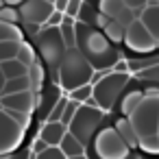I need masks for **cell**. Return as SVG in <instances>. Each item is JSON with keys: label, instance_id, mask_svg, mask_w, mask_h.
<instances>
[{"label": "cell", "instance_id": "cell-1", "mask_svg": "<svg viewBox=\"0 0 159 159\" xmlns=\"http://www.w3.org/2000/svg\"><path fill=\"white\" fill-rule=\"evenodd\" d=\"M74 33H76V48L87 59V63L94 68V72H111L113 66L122 59L118 46L111 44L102 35V31L76 22Z\"/></svg>", "mask_w": 159, "mask_h": 159}, {"label": "cell", "instance_id": "cell-2", "mask_svg": "<svg viewBox=\"0 0 159 159\" xmlns=\"http://www.w3.org/2000/svg\"><path fill=\"white\" fill-rule=\"evenodd\" d=\"M94 74V68L87 63V59L81 55L79 48H68L59 68H57V81L61 85V89L66 92H74L76 87L89 85Z\"/></svg>", "mask_w": 159, "mask_h": 159}, {"label": "cell", "instance_id": "cell-3", "mask_svg": "<svg viewBox=\"0 0 159 159\" xmlns=\"http://www.w3.org/2000/svg\"><path fill=\"white\" fill-rule=\"evenodd\" d=\"M105 111L94 102V96L79 107L76 116L72 118V122L68 124V133H72L85 148L94 142V137L100 133V129H105Z\"/></svg>", "mask_w": 159, "mask_h": 159}, {"label": "cell", "instance_id": "cell-4", "mask_svg": "<svg viewBox=\"0 0 159 159\" xmlns=\"http://www.w3.org/2000/svg\"><path fill=\"white\" fill-rule=\"evenodd\" d=\"M87 159H139L133 148L124 144V139L118 135L113 126L100 129V133L94 137V142L85 148Z\"/></svg>", "mask_w": 159, "mask_h": 159}, {"label": "cell", "instance_id": "cell-5", "mask_svg": "<svg viewBox=\"0 0 159 159\" xmlns=\"http://www.w3.org/2000/svg\"><path fill=\"white\" fill-rule=\"evenodd\" d=\"M129 85V74H118V72H107L94 87V102L102 109V111H111L118 102L120 96L124 94Z\"/></svg>", "mask_w": 159, "mask_h": 159}, {"label": "cell", "instance_id": "cell-6", "mask_svg": "<svg viewBox=\"0 0 159 159\" xmlns=\"http://www.w3.org/2000/svg\"><path fill=\"white\" fill-rule=\"evenodd\" d=\"M131 124L139 139L157 135L159 131V96H144L137 109L131 113Z\"/></svg>", "mask_w": 159, "mask_h": 159}, {"label": "cell", "instance_id": "cell-7", "mask_svg": "<svg viewBox=\"0 0 159 159\" xmlns=\"http://www.w3.org/2000/svg\"><path fill=\"white\" fill-rule=\"evenodd\" d=\"M35 44H37V52L42 55L44 63L50 70H55V74H57V68H59V63L68 50L63 39H61L59 29H42L35 35Z\"/></svg>", "mask_w": 159, "mask_h": 159}, {"label": "cell", "instance_id": "cell-8", "mask_svg": "<svg viewBox=\"0 0 159 159\" xmlns=\"http://www.w3.org/2000/svg\"><path fill=\"white\" fill-rule=\"evenodd\" d=\"M55 11V7L46 0H24V2L18 7L20 20L29 26H44L46 20L50 18V13Z\"/></svg>", "mask_w": 159, "mask_h": 159}, {"label": "cell", "instance_id": "cell-9", "mask_svg": "<svg viewBox=\"0 0 159 159\" xmlns=\"http://www.w3.org/2000/svg\"><path fill=\"white\" fill-rule=\"evenodd\" d=\"M124 44L133 50V52H150L157 48V42L152 39V35L146 31V26L135 20L126 31H124Z\"/></svg>", "mask_w": 159, "mask_h": 159}, {"label": "cell", "instance_id": "cell-10", "mask_svg": "<svg viewBox=\"0 0 159 159\" xmlns=\"http://www.w3.org/2000/svg\"><path fill=\"white\" fill-rule=\"evenodd\" d=\"M24 129L20 124H16L2 109H0V155L11 152L18 148V144L22 142Z\"/></svg>", "mask_w": 159, "mask_h": 159}, {"label": "cell", "instance_id": "cell-11", "mask_svg": "<svg viewBox=\"0 0 159 159\" xmlns=\"http://www.w3.org/2000/svg\"><path fill=\"white\" fill-rule=\"evenodd\" d=\"M37 105V94L35 92H20V94H11V96H0V107L9 109V111H18V113H29L35 109Z\"/></svg>", "mask_w": 159, "mask_h": 159}, {"label": "cell", "instance_id": "cell-12", "mask_svg": "<svg viewBox=\"0 0 159 159\" xmlns=\"http://www.w3.org/2000/svg\"><path fill=\"white\" fill-rule=\"evenodd\" d=\"M63 96H61V89L57 87V85H50V87H46V89H42V94L37 96V111H39V116H44V118H48L50 116V111L55 109V105L61 100Z\"/></svg>", "mask_w": 159, "mask_h": 159}, {"label": "cell", "instance_id": "cell-13", "mask_svg": "<svg viewBox=\"0 0 159 159\" xmlns=\"http://www.w3.org/2000/svg\"><path fill=\"white\" fill-rule=\"evenodd\" d=\"M142 100H144V92L137 89L135 85L129 89V85H126L124 94L120 96V113H122L124 118H131V113L137 109V105H139Z\"/></svg>", "mask_w": 159, "mask_h": 159}, {"label": "cell", "instance_id": "cell-14", "mask_svg": "<svg viewBox=\"0 0 159 159\" xmlns=\"http://www.w3.org/2000/svg\"><path fill=\"white\" fill-rule=\"evenodd\" d=\"M66 133H68L66 124H61V122H44V126L39 131V139H44L48 146L55 148V146L61 144V139H63Z\"/></svg>", "mask_w": 159, "mask_h": 159}, {"label": "cell", "instance_id": "cell-15", "mask_svg": "<svg viewBox=\"0 0 159 159\" xmlns=\"http://www.w3.org/2000/svg\"><path fill=\"white\" fill-rule=\"evenodd\" d=\"M139 22L146 26V31L152 35V39H155L157 46H159V5L144 7L142 13H139Z\"/></svg>", "mask_w": 159, "mask_h": 159}, {"label": "cell", "instance_id": "cell-16", "mask_svg": "<svg viewBox=\"0 0 159 159\" xmlns=\"http://www.w3.org/2000/svg\"><path fill=\"white\" fill-rule=\"evenodd\" d=\"M113 129L118 131V135L124 139V144H126L129 148H133V146L139 144V137H137V133H135V129H133V124H131L129 118H120Z\"/></svg>", "mask_w": 159, "mask_h": 159}, {"label": "cell", "instance_id": "cell-17", "mask_svg": "<svg viewBox=\"0 0 159 159\" xmlns=\"http://www.w3.org/2000/svg\"><path fill=\"white\" fill-rule=\"evenodd\" d=\"M57 148H59V150H61L68 159H70V157L85 155V146H83V144H81V142H79L72 133H66V135H63V139H61V144H59Z\"/></svg>", "mask_w": 159, "mask_h": 159}, {"label": "cell", "instance_id": "cell-18", "mask_svg": "<svg viewBox=\"0 0 159 159\" xmlns=\"http://www.w3.org/2000/svg\"><path fill=\"white\" fill-rule=\"evenodd\" d=\"M0 70H2L5 81L20 79V76H26V74H29V68H26V66H22L18 59H9V61H5V63H0Z\"/></svg>", "mask_w": 159, "mask_h": 159}, {"label": "cell", "instance_id": "cell-19", "mask_svg": "<svg viewBox=\"0 0 159 159\" xmlns=\"http://www.w3.org/2000/svg\"><path fill=\"white\" fill-rule=\"evenodd\" d=\"M20 92H33V85L29 81V74L26 76H20V79L5 81V87H2V94H0V96H11V94H20Z\"/></svg>", "mask_w": 159, "mask_h": 159}, {"label": "cell", "instance_id": "cell-20", "mask_svg": "<svg viewBox=\"0 0 159 159\" xmlns=\"http://www.w3.org/2000/svg\"><path fill=\"white\" fill-rule=\"evenodd\" d=\"M74 24L76 20H70L63 16V22L59 26V33H61V39L66 44V48H76V33H74Z\"/></svg>", "mask_w": 159, "mask_h": 159}, {"label": "cell", "instance_id": "cell-21", "mask_svg": "<svg viewBox=\"0 0 159 159\" xmlns=\"http://www.w3.org/2000/svg\"><path fill=\"white\" fill-rule=\"evenodd\" d=\"M124 2L122 0H100V5H98V11L102 16H107L109 20H116L122 11H124Z\"/></svg>", "mask_w": 159, "mask_h": 159}, {"label": "cell", "instance_id": "cell-22", "mask_svg": "<svg viewBox=\"0 0 159 159\" xmlns=\"http://www.w3.org/2000/svg\"><path fill=\"white\" fill-rule=\"evenodd\" d=\"M96 18H98V9L92 7V5H85V2H83V5H81V11H79V16H76V22L96 29Z\"/></svg>", "mask_w": 159, "mask_h": 159}, {"label": "cell", "instance_id": "cell-23", "mask_svg": "<svg viewBox=\"0 0 159 159\" xmlns=\"http://www.w3.org/2000/svg\"><path fill=\"white\" fill-rule=\"evenodd\" d=\"M102 35H105L111 44H120V42H124V29H122L116 20H111V22L102 29Z\"/></svg>", "mask_w": 159, "mask_h": 159}, {"label": "cell", "instance_id": "cell-24", "mask_svg": "<svg viewBox=\"0 0 159 159\" xmlns=\"http://www.w3.org/2000/svg\"><path fill=\"white\" fill-rule=\"evenodd\" d=\"M126 63H129V70H133V72L139 74V72H144V70L157 66V63H159V57H157V55H150V57H144V59H129Z\"/></svg>", "mask_w": 159, "mask_h": 159}, {"label": "cell", "instance_id": "cell-25", "mask_svg": "<svg viewBox=\"0 0 159 159\" xmlns=\"http://www.w3.org/2000/svg\"><path fill=\"white\" fill-rule=\"evenodd\" d=\"M0 42H22V31L16 24L0 22Z\"/></svg>", "mask_w": 159, "mask_h": 159}, {"label": "cell", "instance_id": "cell-26", "mask_svg": "<svg viewBox=\"0 0 159 159\" xmlns=\"http://www.w3.org/2000/svg\"><path fill=\"white\" fill-rule=\"evenodd\" d=\"M16 59H18V61H20L22 66H26V68H31L33 63H37V61H35V52H33V48H31V46H29L26 42H22V44H20Z\"/></svg>", "mask_w": 159, "mask_h": 159}, {"label": "cell", "instance_id": "cell-27", "mask_svg": "<svg viewBox=\"0 0 159 159\" xmlns=\"http://www.w3.org/2000/svg\"><path fill=\"white\" fill-rule=\"evenodd\" d=\"M20 44L22 42H0V63H5L9 59H16Z\"/></svg>", "mask_w": 159, "mask_h": 159}, {"label": "cell", "instance_id": "cell-28", "mask_svg": "<svg viewBox=\"0 0 159 159\" xmlns=\"http://www.w3.org/2000/svg\"><path fill=\"white\" fill-rule=\"evenodd\" d=\"M94 96V87L92 85H83V87H76L74 92H70V100H74L76 105H85L89 98Z\"/></svg>", "mask_w": 159, "mask_h": 159}, {"label": "cell", "instance_id": "cell-29", "mask_svg": "<svg viewBox=\"0 0 159 159\" xmlns=\"http://www.w3.org/2000/svg\"><path fill=\"white\" fill-rule=\"evenodd\" d=\"M29 81H31V85H33V92H37V89L42 87V83H44V70H42L39 63H33V66L29 68Z\"/></svg>", "mask_w": 159, "mask_h": 159}, {"label": "cell", "instance_id": "cell-30", "mask_svg": "<svg viewBox=\"0 0 159 159\" xmlns=\"http://www.w3.org/2000/svg\"><path fill=\"white\" fill-rule=\"evenodd\" d=\"M135 20H139V13H137V11H133V9H124V11H122V13L116 18V22H118V24H120L124 31H126V29H129V26H131Z\"/></svg>", "mask_w": 159, "mask_h": 159}, {"label": "cell", "instance_id": "cell-31", "mask_svg": "<svg viewBox=\"0 0 159 159\" xmlns=\"http://www.w3.org/2000/svg\"><path fill=\"white\" fill-rule=\"evenodd\" d=\"M139 146L146 155H157L159 152V137L157 135H150V137H144L139 139Z\"/></svg>", "mask_w": 159, "mask_h": 159}, {"label": "cell", "instance_id": "cell-32", "mask_svg": "<svg viewBox=\"0 0 159 159\" xmlns=\"http://www.w3.org/2000/svg\"><path fill=\"white\" fill-rule=\"evenodd\" d=\"M0 22H5V24H16V22H20V13H18V9L5 5L2 9H0Z\"/></svg>", "mask_w": 159, "mask_h": 159}, {"label": "cell", "instance_id": "cell-33", "mask_svg": "<svg viewBox=\"0 0 159 159\" xmlns=\"http://www.w3.org/2000/svg\"><path fill=\"white\" fill-rule=\"evenodd\" d=\"M79 107H81V105H76L74 100H70V98H68V105H66V109H63V116H61V124H66V126H68V124L72 122V118L76 116Z\"/></svg>", "mask_w": 159, "mask_h": 159}, {"label": "cell", "instance_id": "cell-34", "mask_svg": "<svg viewBox=\"0 0 159 159\" xmlns=\"http://www.w3.org/2000/svg\"><path fill=\"white\" fill-rule=\"evenodd\" d=\"M66 105H68V98L63 96L57 105H55V109L50 111V116L46 118V122H61V116H63V109H66Z\"/></svg>", "mask_w": 159, "mask_h": 159}, {"label": "cell", "instance_id": "cell-35", "mask_svg": "<svg viewBox=\"0 0 159 159\" xmlns=\"http://www.w3.org/2000/svg\"><path fill=\"white\" fill-rule=\"evenodd\" d=\"M29 159H68V157H66L57 146H55V148L50 146V148H48V150H44L42 155H33V152H31V157H29Z\"/></svg>", "mask_w": 159, "mask_h": 159}, {"label": "cell", "instance_id": "cell-36", "mask_svg": "<svg viewBox=\"0 0 159 159\" xmlns=\"http://www.w3.org/2000/svg\"><path fill=\"white\" fill-rule=\"evenodd\" d=\"M81 5H83V0H70L68 7H66V11H63V16L70 18V20H76L79 11H81Z\"/></svg>", "mask_w": 159, "mask_h": 159}, {"label": "cell", "instance_id": "cell-37", "mask_svg": "<svg viewBox=\"0 0 159 159\" xmlns=\"http://www.w3.org/2000/svg\"><path fill=\"white\" fill-rule=\"evenodd\" d=\"M139 79L150 81V83H159V63L148 68V70H144V72H139Z\"/></svg>", "mask_w": 159, "mask_h": 159}, {"label": "cell", "instance_id": "cell-38", "mask_svg": "<svg viewBox=\"0 0 159 159\" xmlns=\"http://www.w3.org/2000/svg\"><path fill=\"white\" fill-rule=\"evenodd\" d=\"M61 22H63V13L52 11V13H50V18L46 20V24H44L42 29H59V26H61Z\"/></svg>", "mask_w": 159, "mask_h": 159}, {"label": "cell", "instance_id": "cell-39", "mask_svg": "<svg viewBox=\"0 0 159 159\" xmlns=\"http://www.w3.org/2000/svg\"><path fill=\"white\" fill-rule=\"evenodd\" d=\"M122 2H124L126 9H133L137 13H142V9L146 7V0H122Z\"/></svg>", "mask_w": 159, "mask_h": 159}, {"label": "cell", "instance_id": "cell-40", "mask_svg": "<svg viewBox=\"0 0 159 159\" xmlns=\"http://www.w3.org/2000/svg\"><path fill=\"white\" fill-rule=\"evenodd\" d=\"M48 148H50V146H48L44 139H39V137H37V139L33 142V148H31V152H33V155H42V152H44V150H48Z\"/></svg>", "mask_w": 159, "mask_h": 159}, {"label": "cell", "instance_id": "cell-41", "mask_svg": "<svg viewBox=\"0 0 159 159\" xmlns=\"http://www.w3.org/2000/svg\"><path fill=\"white\" fill-rule=\"evenodd\" d=\"M109 22H111V20H109L107 16H102V13L98 11V18H96V29H98V31H102V29H105V26H107Z\"/></svg>", "mask_w": 159, "mask_h": 159}, {"label": "cell", "instance_id": "cell-42", "mask_svg": "<svg viewBox=\"0 0 159 159\" xmlns=\"http://www.w3.org/2000/svg\"><path fill=\"white\" fill-rule=\"evenodd\" d=\"M68 2H70V0H55V2H52V7H55V11L63 13V11H66V7H68Z\"/></svg>", "mask_w": 159, "mask_h": 159}, {"label": "cell", "instance_id": "cell-43", "mask_svg": "<svg viewBox=\"0 0 159 159\" xmlns=\"http://www.w3.org/2000/svg\"><path fill=\"white\" fill-rule=\"evenodd\" d=\"M2 2H5L7 7H16V9H18V7L24 2V0H2Z\"/></svg>", "mask_w": 159, "mask_h": 159}, {"label": "cell", "instance_id": "cell-44", "mask_svg": "<svg viewBox=\"0 0 159 159\" xmlns=\"http://www.w3.org/2000/svg\"><path fill=\"white\" fill-rule=\"evenodd\" d=\"M85 5H92V7H96L98 9V5H100V0H83Z\"/></svg>", "mask_w": 159, "mask_h": 159}, {"label": "cell", "instance_id": "cell-45", "mask_svg": "<svg viewBox=\"0 0 159 159\" xmlns=\"http://www.w3.org/2000/svg\"><path fill=\"white\" fill-rule=\"evenodd\" d=\"M2 87H5V76H2V70H0V94H2Z\"/></svg>", "mask_w": 159, "mask_h": 159}, {"label": "cell", "instance_id": "cell-46", "mask_svg": "<svg viewBox=\"0 0 159 159\" xmlns=\"http://www.w3.org/2000/svg\"><path fill=\"white\" fill-rule=\"evenodd\" d=\"M70 159H87V155H79V157H70Z\"/></svg>", "mask_w": 159, "mask_h": 159}, {"label": "cell", "instance_id": "cell-47", "mask_svg": "<svg viewBox=\"0 0 159 159\" xmlns=\"http://www.w3.org/2000/svg\"><path fill=\"white\" fill-rule=\"evenodd\" d=\"M2 7H5V2H2V0H0V9H2Z\"/></svg>", "mask_w": 159, "mask_h": 159}, {"label": "cell", "instance_id": "cell-48", "mask_svg": "<svg viewBox=\"0 0 159 159\" xmlns=\"http://www.w3.org/2000/svg\"><path fill=\"white\" fill-rule=\"evenodd\" d=\"M46 2H50V5H52V2H55V0H46Z\"/></svg>", "mask_w": 159, "mask_h": 159}, {"label": "cell", "instance_id": "cell-49", "mask_svg": "<svg viewBox=\"0 0 159 159\" xmlns=\"http://www.w3.org/2000/svg\"><path fill=\"white\" fill-rule=\"evenodd\" d=\"M157 137H159V131H157Z\"/></svg>", "mask_w": 159, "mask_h": 159}, {"label": "cell", "instance_id": "cell-50", "mask_svg": "<svg viewBox=\"0 0 159 159\" xmlns=\"http://www.w3.org/2000/svg\"><path fill=\"white\" fill-rule=\"evenodd\" d=\"M157 5H159V0H157Z\"/></svg>", "mask_w": 159, "mask_h": 159}]
</instances>
